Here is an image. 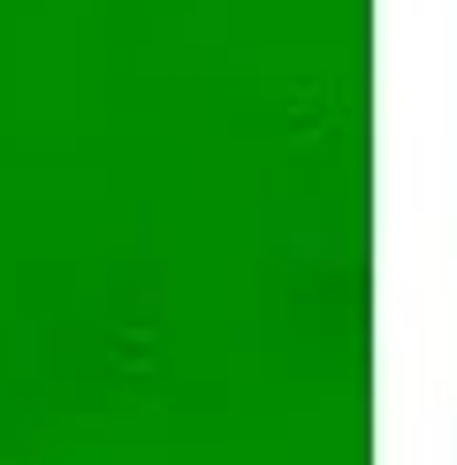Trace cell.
I'll return each mask as SVG.
<instances>
[]
</instances>
